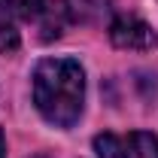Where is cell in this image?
Masks as SVG:
<instances>
[{"mask_svg":"<svg viewBox=\"0 0 158 158\" xmlns=\"http://www.w3.org/2000/svg\"><path fill=\"white\" fill-rule=\"evenodd\" d=\"M0 158H6V137H3V131H0Z\"/></svg>","mask_w":158,"mask_h":158,"instance_id":"52a82bcc","label":"cell"},{"mask_svg":"<svg viewBox=\"0 0 158 158\" xmlns=\"http://www.w3.org/2000/svg\"><path fill=\"white\" fill-rule=\"evenodd\" d=\"M19 43H21V37H19V27H15L12 12L0 6V55L15 52V49H19Z\"/></svg>","mask_w":158,"mask_h":158,"instance_id":"5b68a950","label":"cell"},{"mask_svg":"<svg viewBox=\"0 0 158 158\" xmlns=\"http://www.w3.org/2000/svg\"><path fill=\"white\" fill-rule=\"evenodd\" d=\"M34 21H37L40 40H43V43H52V40L64 37L67 27L76 21V15H73V3H70V0H46L43 9L34 15Z\"/></svg>","mask_w":158,"mask_h":158,"instance_id":"277c9868","label":"cell"},{"mask_svg":"<svg viewBox=\"0 0 158 158\" xmlns=\"http://www.w3.org/2000/svg\"><path fill=\"white\" fill-rule=\"evenodd\" d=\"M46 0H0L3 9H9L12 15H21V19H34L40 9H43Z\"/></svg>","mask_w":158,"mask_h":158,"instance_id":"8992f818","label":"cell"},{"mask_svg":"<svg viewBox=\"0 0 158 158\" xmlns=\"http://www.w3.org/2000/svg\"><path fill=\"white\" fill-rule=\"evenodd\" d=\"M34 103L55 128H73L85 106V70L76 58H43L34 70Z\"/></svg>","mask_w":158,"mask_h":158,"instance_id":"6da1fadb","label":"cell"},{"mask_svg":"<svg viewBox=\"0 0 158 158\" xmlns=\"http://www.w3.org/2000/svg\"><path fill=\"white\" fill-rule=\"evenodd\" d=\"M94 149H98L100 158H158V137L149 131L98 134Z\"/></svg>","mask_w":158,"mask_h":158,"instance_id":"7a4b0ae2","label":"cell"},{"mask_svg":"<svg viewBox=\"0 0 158 158\" xmlns=\"http://www.w3.org/2000/svg\"><path fill=\"white\" fill-rule=\"evenodd\" d=\"M110 40L118 49L128 52H149L158 46V37L149 21H143L140 15H116L110 21Z\"/></svg>","mask_w":158,"mask_h":158,"instance_id":"3957f363","label":"cell"},{"mask_svg":"<svg viewBox=\"0 0 158 158\" xmlns=\"http://www.w3.org/2000/svg\"><path fill=\"white\" fill-rule=\"evenodd\" d=\"M34 158H52V155H46V152H40V155H34Z\"/></svg>","mask_w":158,"mask_h":158,"instance_id":"ba28073f","label":"cell"}]
</instances>
